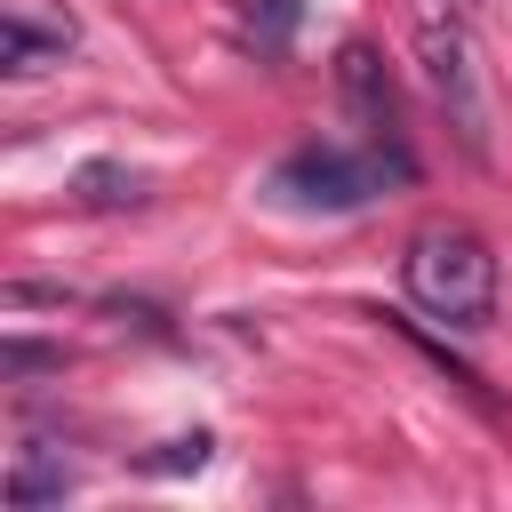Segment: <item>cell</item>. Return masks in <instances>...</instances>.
I'll return each instance as SVG.
<instances>
[{
  "label": "cell",
  "mask_w": 512,
  "mask_h": 512,
  "mask_svg": "<svg viewBox=\"0 0 512 512\" xmlns=\"http://www.w3.org/2000/svg\"><path fill=\"white\" fill-rule=\"evenodd\" d=\"M400 288L424 320H440L456 336H480L496 320V248L464 216H432L400 248Z\"/></svg>",
  "instance_id": "1"
},
{
  "label": "cell",
  "mask_w": 512,
  "mask_h": 512,
  "mask_svg": "<svg viewBox=\"0 0 512 512\" xmlns=\"http://www.w3.org/2000/svg\"><path fill=\"white\" fill-rule=\"evenodd\" d=\"M416 64H424L432 104H440L448 128H456V152H464L472 168H488V160H496V144H488V96H480V64H472V40H464V16H456V8H448V16H424Z\"/></svg>",
  "instance_id": "2"
},
{
  "label": "cell",
  "mask_w": 512,
  "mask_h": 512,
  "mask_svg": "<svg viewBox=\"0 0 512 512\" xmlns=\"http://www.w3.org/2000/svg\"><path fill=\"white\" fill-rule=\"evenodd\" d=\"M384 184H408V168L384 160V152H336V144H296L272 168V200L280 208H320V216L368 208Z\"/></svg>",
  "instance_id": "3"
},
{
  "label": "cell",
  "mask_w": 512,
  "mask_h": 512,
  "mask_svg": "<svg viewBox=\"0 0 512 512\" xmlns=\"http://www.w3.org/2000/svg\"><path fill=\"white\" fill-rule=\"evenodd\" d=\"M336 88H344V112L360 120L368 152H384V160H400V168L416 176V152H408V128H400V96H392V72H384V56H376L368 40H344Z\"/></svg>",
  "instance_id": "4"
},
{
  "label": "cell",
  "mask_w": 512,
  "mask_h": 512,
  "mask_svg": "<svg viewBox=\"0 0 512 512\" xmlns=\"http://www.w3.org/2000/svg\"><path fill=\"white\" fill-rule=\"evenodd\" d=\"M64 56H72V24H64V16H56V24H48L40 8H16V16H8V56H0V64H8L16 80L48 72V64H64Z\"/></svg>",
  "instance_id": "5"
},
{
  "label": "cell",
  "mask_w": 512,
  "mask_h": 512,
  "mask_svg": "<svg viewBox=\"0 0 512 512\" xmlns=\"http://www.w3.org/2000/svg\"><path fill=\"white\" fill-rule=\"evenodd\" d=\"M64 488H72L64 464H48L40 448H16V464H8V512H40V504H56Z\"/></svg>",
  "instance_id": "6"
},
{
  "label": "cell",
  "mask_w": 512,
  "mask_h": 512,
  "mask_svg": "<svg viewBox=\"0 0 512 512\" xmlns=\"http://www.w3.org/2000/svg\"><path fill=\"white\" fill-rule=\"evenodd\" d=\"M72 200H80V208H136V200H144V176L120 168V160H88V168L72 176Z\"/></svg>",
  "instance_id": "7"
},
{
  "label": "cell",
  "mask_w": 512,
  "mask_h": 512,
  "mask_svg": "<svg viewBox=\"0 0 512 512\" xmlns=\"http://www.w3.org/2000/svg\"><path fill=\"white\" fill-rule=\"evenodd\" d=\"M200 464H208V432H184L160 456H144V472H200Z\"/></svg>",
  "instance_id": "8"
},
{
  "label": "cell",
  "mask_w": 512,
  "mask_h": 512,
  "mask_svg": "<svg viewBox=\"0 0 512 512\" xmlns=\"http://www.w3.org/2000/svg\"><path fill=\"white\" fill-rule=\"evenodd\" d=\"M32 368H48V352L40 344H8V376H32Z\"/></svg>",
  "instance_id": "9"
}]
</instances>
